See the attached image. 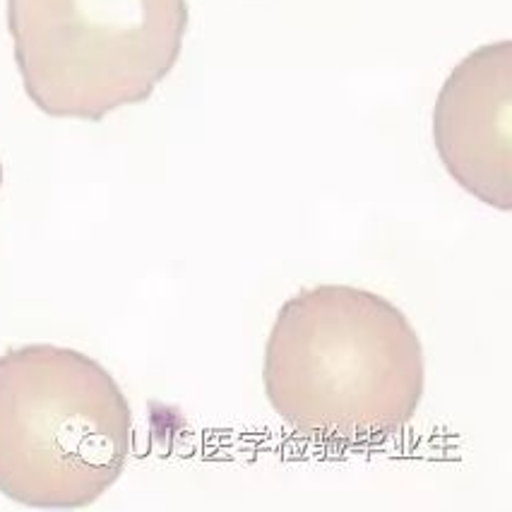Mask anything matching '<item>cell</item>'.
Listing matches in <instances>:
<instances>
[{
    "instance_id": "1",
    "label": "cell",
    "mask_w": 512,
    "mask_h": 512,
    "mask_svg": "<svg viewBox=\"0 0 512 512\" xmlns=\"http://www.w3.org/2000/svg\"><path fill=\"white\" fill-rule=\"evenodd\" d=\"M263 380L272 409L296 436L363 448L412 424L426 385L424 349L395 303L323 284L279 308Z\"/></svg>"
},
{
    "instance_id": "4",
    "label": "cell",
    "mask_w": 512,
    "mask_h": 512,
    "mask_svg": "<svg viewBox=\"0 0 512 512\" xmlns=\"http://www.w3.org/2000/svg\"><path fill=\"white\" fill-rule=\"evenodd\" d=\"M433 142L469 195L512 210V44H486L460 61L433 111Z\"/></svg>"
},
{
    "instance_id": "2",
    "label": "cell",
    "mask_w": 512,
    "mask_h": 512,
    "mask_svg": "<svg viewBox=\"0 0 512 512\" xmlns=\"http://www.w3.org/2000/svg\"><path fill=\"white\" fill-rule=\"evenodd\" d=\"M133 450V414L99 361L51 344L0 354V493L37 510L97 503Z\"/></svg>"
},
{
    "instance_id": "3",
    "label": "cell",
    "mask_w": 512,
    "mask_h": 512,
    "mask_svg": "<svg viewBox=\"0 0 512 512\" xmlns=\"http://www.w3.org/2000/svg\"><path fill=\"white\" fill-rule=\"evenodd\" d=\"M22 85L51 118L101 121L174 70L186 0H8Z\"/></svg>"
},
{
    "instance_id": "5",
    "label": "cell",
    "mask_w": 512,
    "mask_h": 512,
    "mask_svg": "<svg viewBox=\"0 0 512 512\" xmlns=\"http://www.w3.org/2000/svg\"><path fill=\"white\" fill-rule=\"evenodd\" d=\"M0 186H3V164H0Z\"/></svg>"
}]
</instances>
